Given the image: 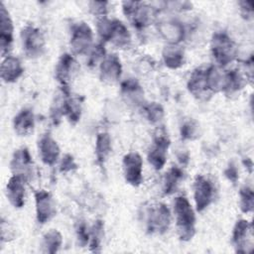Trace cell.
<instances>
[{"label":"cell","mask_w":254,"mask_h":254,"mask_svg":"<svg viewBox=\"0 0 254 254\" xmlns=\"http://www.w3.org/2000/svg\"><path fill=\"white\" fill-rule=\"evenodd\" d=\"M252 239V225L245 219H239L232 232V243L238 253H248L247 247L252 249V243L249 241Z\"/></svg>","instance_id":"obj_16"},{"label":"cell","mask_w":254,"mask_h":254,"mask_svg":"<svg viewBox=\"0 0 254 254\" xmlns=\"http://www.w3.org/2000/svg\"><path fill=\"white\" fill-rule=\"evenodd\" d=\"M245 84L244 77L237 69H231L224 72L222 91L226 94H233L243 88Z\"/></svg>","instance_id":"obj_25"},{"label":"cell","mask_w":254,"mask_h":254,"mask_svg":"<svg viewBox=\"0 0 254 254\" xmlns=\"http://www.w3.org/2000/svg\"><path fill=\"white\" fill-rule=\"evenodd\" d=\"M26 180L18 175H13L6 185V195L9 202L15 208H21L25 204Z\"/></svg>","instance_id":"obj_18"},{"label":"cell","mask_w":254,"mask_h":254,"mask_svg":"<svg viewBox=\"0 0 254 254\" xmlns=\"http://www.w3.org/2000/svg\"><path fill=\"white\" fill-rule=\"evenodd\" d=\"M97 33L102 41L110 42L119 49H127L131 45V35L119 20L100 18L97 22Z\"/></svg>","instance_id":"obj_1"},{"label":"cell","mask_w":254,"mask_h":254,"mask_svg":"<svg viewBox=\"0 0 254 254\" xmlns=\"http://www.w3.org/2000/svg\"><path fill=\"white\" fill-rule=\"evenodd\" d=\"M14 131L19 136L31 134L35 128V116L30 108H23L13 119Z\"/></svg>","instance_id":"obj_22"},{"label":"cell","mask_w":254,"mask_h":254,"mask_svg":"<svg viewBox=\"0 0 254 254\" xmlns=\"http://www.w3.org/2000/svg\"><path fill=\"white\" fill-rule=\"evenodd\" d=\"M78 70V64L69 54H64L60 58L56 66V78L61 83L62 88H68L69 81Z\"/></svg>","instance_id":"obj_14"},{"label":"cell","mask_w":254,"mask_h":254,"mask_svg":"<svg viewBox=\"0 0 254 254\" xmlns=\"http://www.w3.org/2000/svg\"><path fill=\"white\" fill-rule=\"evenodd\" d=\"M143 221L147 231L151 234L165 233L171 223V212L165 203L157 202L144 207Z\"/></svg>","instance_id":"obj_3"},{"label":"cell","mask_w":254,"mask_h":254,"mask_svg":"<svg viewBox=\"0 0 254 254\" xmlns=\"http://www.w3.org/2000/svg\"><path fill=\"white\" fill-rule=\"evenodd\" d=\"M240 208L244 213L251 212L254 207V192L251 188L243 187L239 191Z\"/></svg>","instance_id":"obj_32"},{"label":"cell","mask_w":254,"mask_h":254,"mask_svg":"<svg viewBox=\"0 0 254 254\" xmlns=\"http://www.w3.org/2000/svg\"><path fill=\"white\" fill-rule=\"evenodd\" d=\"M122 73V64L120 59L112 54L107 55L99 64L100 79L108 84H113L118 81Z\"/></svg>","instance_id":"obj_17"},{"label":"cell","mask_w":254,"mask_h":254,"mask_svg":"<svg viewBox=\"0 0 254 254\" xmlns=\"http://www.w3.org/2000/svg\"><path fill=\"white\" fill-rule=\"evenodd\" d=\"M214 188L212 183L202 175H198L193 183V198L198 212L203 211L213 200Z\"/></svg>","instance_id":"obj_8"},{"label":"cell","mask_w":254,"mask_h":254,"mask_svg":"<svg viewBox=\"0 0 254 254\" xmlns=\"http://www.w3.org/2000/svg\"><path fill=\"white\" fill-rule=\"evenodd\" d=\"M123 174L125 181L133 186L139 187L143 181V160L138 153L130 152L123 158Z\"/></svg>","instance_id":"obj_10"},{"label":"cell","mask_w":254,"mask_h":254,"mask_svg":"<svg viewBox=\"0 0 254 254\" xmlns=\"http://www.w3.org/2000/svg\"><path fill=\"white\" fill-rule=\"evenodd\" d=\"M14 228L5 221L3 218L1 219V240L2 241H9L14 238Z\"/></svg>","instance_id":"obj_37"},{"label":"cell","mask_w":254,"mask_h":254,"mask_svg":"<svg viewBox=\"0 0 254 254\" xmlns=\"http://www.w3.org/2000/svg\"><path fill=\"white\" fill-rule=\"evenodd\" d=\"M111 153V138L107 132H100L96 136L95 155L97 163L103 166Z\"/></svg>","instance_id":"obj_26"},{"label":"cell","mask_w":254,"mask_h":254,"mask_svg":"<svg viewBox=\"0 0 254 254\" xmlns=\"http://www.w3.org/2000/svg\"><path fill=\"white\" fill-rule=\"evenodd\" d=\"M24 72L21 61L13 56L5 57L1 64V78L7 83L16 81Z\"/></svg>","instance_id":"obj_21"},{"label":"cell","mask_w":254,"mask_h":254,"mask_svg":"<svg viewBox=\"0 0 254 254\" xmlns=\"http://www.w3.org/2000/svg\"><path fill=\"white\" fill-rule=\"evenodd\" d=\"M93 33L91 28L84 22L76 23L71 28L70 49L75 55L88 53L92 48Z\"/></svg>","instance_id":"obj_7"},{"label":"cell","mask_w":254,"mask_h":254,"mask_svg":"<svg viewBox=\"0 0 254 254\" xmlns=\"http://www.w3.org/2000/svg\"><path fill=\"white\" fill-rule=\"evenodd\" d=\"M210 50L213 59L220 66L227 65L237 56V47L225 32H216L212 35Z\"/></svg>","instance_id":"obj_4"},{"label":"cell","mask_w":254,"mask_h":254,"mask_svg":"<svg viewBox=\"0 0 254 254\" xmlns=\"http://www.w3.org/2000/svg\"><path fill=\"white\" fill-rule=\"evenodd\" d=\"M76 237L78 244L80 246H85L89 242V236H90V230H88L86 224L84 221H78L75 227Z\"/></svg>","instance_id":"obj_34"},{"label":"cell","mask_w":254,"mask_h":254,"mask_svg":"<svg viewBox=\"0 0 254 254\" xmlns=\"http://www.w3.org/2000/svg\"><path fill=\"white\" fill-rule=\"evenodd\" d=\"M10 167L13 175H18L26 181L32 178L33 161L29 150L25 147L16 150L13 154Z\"/></svg>","instance_id":"obj_15"},{"label":"cell","mask_w":254,"mask_h":254,"mask_svg":"<svg viewBox=\"0 0 254 254\" xmlns=\"http://www.w3.org/2000/svg\"><path fill=\"white\" fill-rule=\"evenodd\" d=\"M224 175L232 183H236V181L238 180V171L233 164H230L227 167V169L224 171Z\"/></svg>","instance_id":"obj_39"},{"label":"cell","mask_w":254,"mask_h":254,"mask_svg":"<svg viewBox=\"0 0 254 254\" xmlns=\"http://www.w3.org/2000/svg\"><path fill=\"white\" fill-rule=\"evenodd\" d=\"M240 11L244 18H252L253 15V5L251 1H241L239 2Z\"/></svg>","instance_id":"obj_38"},{"label":"cell","mask_w":254,"mask_h":254,"mask_svg":"<svg viewBox=\"0 0 254 254\" xmlns=\"http://www.w3.org/2000/svg\"><path fill=\"white\" fill-rule=\"evenodd\" d=\"M107 5H108V3L103 2V1H91L88 3L90 13H92L94 16H97L100 18H103L106 16V14L108 12Z\"/></svg>","instance_id":"obj_35"},{"label":"cell","mask_w":254,"mask_h":254,"mask_svg":"<svg viewBox=\"0 0 254 254\" xmlns=\"http://www.w3.org/2000/svg\"><path fill=\"white\" fill-rule=\"evenodd\" d=\"M63 243V236L62 234L56 230L51 229L47 233L44 234L42 240V252L48 254L57 253Z\"/></svg>","instance_id":"obj_27"},{"label":"cell","mask_w":254,"mask_h":254,"mask_svg":"<svg viewBox=\"0 0 254 254\" xmlns=\"http://www.w3.org/2000/svg\"><path fill=\"white\" fill-rule=\"evenodd\" d=\"M76 169V164L74 162V159L71 155L66 154L63 157L61 165H60V171L62 173H67L72 170Z\"/></svg>","instance_id":"obj_36"},{"label":"cell","mask_w":254,"mask_h":254,"mask_svg":"<svg viewBox=\"0 0 254 254\" xmlns=\"http://www.w3.org/2000/svg\"><path fill=\"white\" fill-rule=\"evenodd\" d=\"M21 39L23 50L29 58H39L44 54L46 42L40 29L34 26H26L21 31Z\"/></svg>","instance_id":"obj_6"},{"label":"cell","mask_w":254,"mask_h":254,"mask_svg":"<svg viewBox=\"0 0 254 254\" xmlns=\"http://www.w3.org/2000/svg\"><path fill=\"white\" fill-rule=\"evenodd\" d=\"M174 211L180 239L183 241L190 240L195 233V215L188 198L185 196L176 197Z\"/></svg>","instance_id":"obj_2"},{"label":"cell","mask_w":254,"mask_h":254,"mask_svg":"<svg viewBox=\"0 0 254 254\" xmlns=\"http://www.w3.org/2000/svg\"><path fill=\"white\" fill-rule=\"evenodd\" d=\"M200 128L196 121L188 119L181 126V136L184 140H194L199 137Z\"/></svg>","instance_id":"obj_30"},{"label":"cell","mask_w":254,"mask_h":254,"mask_svg":"<svg viewBox=\"0 0 254 254\" xmlns=\"http://www.w3.org/2000/svg\"><path fill=\"white\" fill-rule=\"evenodd\" d=\"M146 113V117L151 123H160L165 115L164 108L161 104L157 102H151L143 106Z\"/></svg>","instance_id":"obj_31"},{"label":"cell","mask_w":254,"mask_h":254,"mask_svg":"<svg viewBox=\"0 0 254 254\" xmlns=\"http://www.w3.org/2000/svg\"><path fill=\"white\" fill-rule=\"evenodd\" d=\"M184 172L179 167H172L165 175L164 193L170 195L177 191L180 182L183 180Z\"/></svg>","instance_id":"obj_28"},{"label":"cell","mask_w":254,"mask_h":254,"mask_svg":"<svg viewBox=\"0 0 254 254\" xmlns=\"http://www.w3.org/2000/svg\"><path fill=\"white\" fill-rule=\"evenodd\" d=\"M103 229H104V224L101 220H97L91 227L89 242H88L90 251H92V252L100 251V247H101L100 245H101L102 237H103Z\"/></svg>","instance_id":"obj_29"},{"label":"cell","mask_w":254,"mask_h":254,"mask_svg":"<svg viewBox=\"0 0 254 254\" xmlns=\"http://www.w3.org/2000/svg\"><path fill=\"white\" fill-rule=\"evenodd\" d=\"M105 57H106V53H105L104 46L102 44H97V45L93 46L91 48V50L89 51V57H88V60H87V64L90 67H93L98 63L100 64Z\"/></svg>","instance_id":"obj_33"},{"label":"cell","mask_w":254,"mask_h":254,"mask_svg":"<svg viewBox=\"0 0 254 254\" xmlns=\"http://www.w3.org/2000/svg\"><path fill=\"white\" fill-rule=\"evenodd\" d=\"M158 30L169 45H179L187 36L184 25L178 20L163 21L158 26Z\"/></svg>","instance_id":"obj_19"},{"label":"cell","mask_w":254,"mask_h":254,"mask_svg":"<svg viewBox=\"0 0 254 254\" xmlns=\"http://www.w3.org/2000/svg\"><path fill=\"white\" fill-rule=\"evenodd\" d=\"M14 25L3 3L0 5V48L2 57H8L13 44Z\"/></svg>","instance_id":"obj_12"},{"label":"cell","mask_w":254,"mask_h":254,"mask_svg":"<svg viewBox=\"0 0 254 254\" xmlns=\"http://www.w3.org/2000/svg\"><path fill=\"white\" fill-rule=\"evenodd\" d=\"M121 93L129 103L136 105L142 103L144 91L140 84L133 78H128L121 83Z\"/></svg>","instance_id":"obj_24"},{"label":"cell","mask_w":254,"mask_h":254,"mask_svg":"<svg viewBox=\"0 0 254 254\" xmlns=\"http://www.w3.org/2000/svg\"><path fill=\"white\" fill-rule=\"evenodd\" d=\"M164 64L171 69L181 67L185 63V53L178 45H168L162 53Z\"/></svg>","instance_id":"obj_23"},{"label":"cell","mask_w":254,"mask_h":254,"mask_svg":"<svg viewBox=\"0 0 254 254\" xmlns=\"http://www.w3.org/2000/svg\"><path fill=\"white\" fill-rule=\"evenodd\" d=\"M170 143L167 133L163 130H159L154 137L153 147L148 154V161L155 170L160 171L165 166Z\"/></svg>","instance_id":"obj_9"},{"label":"cell","mask_w":254,"mask_h":254,"mask_svg":"<svg viewBox=\"0 0 254 254\" xmlns=\"http://www.w3.org/2000/svg\"><path fill=\"white\" fill-rule=\"evenodd\" d=\"M38 148L41 160L45 165L53 166L56 164L61 150L57 141L51 135L46 134L42 136L39 140Z\"/></svg>","instance_id":"obj_20"},{"label":"cell","mask_w":254,"mask_h":254,"mask_svg":"<svg viewBox=\"0 0 254 254\" xmlns=\"http://www.w3.org/2000/svg\"><path fill=\"white\" fill-rule=\"evenodd\" d=\"M187 86L189 91L198 99H207L212 94L208 86L206 68H195L190 73Z\"/></svg>","instance_id":"obj_13"},{"label":"cell","mask_w":254,"mask_h":254,"mask_svg":"<svg viewBox=\"0 0 254 254\" xmlns=\"http://www.w3.org/2000/svg\"><path fill=\"white\" fill-rule=\"evenodd\" d=\"M122 10L124 15L137 30H144L146 27H148L155 14L152 6L136 1L123 2Z\"/></svg>","instance_id":"obj_5"},{"label":"cell","mask_w":254,"mask_h":254,"mask_svg":"<svg viewBox=\"0 0 254 254\" xmlns=\"http://www.w3.org/2000/svg\"><path fill=\"white\" fill-rule=\"evenodd\" d=\"M35 203H36V217L37 221L44 224L51 220L56 214V204L52 194L41 190L35 192Z\"/></svg>","instance_id":"obj_11"}]
</instances>
